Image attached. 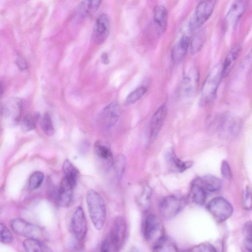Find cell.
Instances as JSON below:
<instances>
[{
  "label": "cell",
  "mask_w": 252,
  "mask_h": 252,
  "mask_svg": "<svg viewBox=\"0 0 252 252\" xmlns=\"http://www.w3.org/2000/svg\"><path fill=\"white\" fill-rule=\"evenodd\" d=\"M86 203L92 222L98 230H101L106 218V210L104 201L95 190L91 189L86 194Z\"/></svg>",
  "instance_id": "1"
},
{
  "label": "cell",
  "mask_w": 252,
  "mask_h": 252,
  "mask_svg": "<svg viewBox=\"0 0 252 252\" xmlns=\"http://www.w3.org/2000/svg\"><path fill=\"white\" fill-rule=\"evenodd\" d=\"M10 226L13 231L19 236L42 242L47 240L46 232L42 227L23 219H12L10 222Z\"/></svg>",
  "instance_id": "2"
},
{
  "label": "cell",
  "mask_w": 252,
  "mask_h": 252,
  "mask_svg": "<svg viewBox=\"0 0 252 252\" xmlns=\"http://www.w3.org/2000/svg\"><path fill=\"white\" fill-rule=\"evenodd\" d=\"M142 230L144 238L153 246L165 236L163 223L155 214H149L146 217Z\"/></svg>",
  "instance_id": "3"
},
{
  "label": "cell",
  "mask_w": 252,
  "mask_h": 252,
  "mask_svg": "<svg viewBox=\"0 0 252 252\" xmlns=\"http://www.w3.org/2000/svg\"><path fill=\"white\" fill-rule=\"evenodd\" d=\"M222 78V65H217L210 71L202 86L201 96L204 102H209L215 97Z\"/></svg>",
  "instance_id": "4"
},
{
  "label": "cell",
  "mask_w": 252,
  "mask_h": 252,
  "mask_svg": "<svg viewBox=\"0 0 252 252\" xmlns=\"http://www.w3.org/2000/svg\"><path fill=\"white\" fill-rule=\"evenodd\" d=\"M126 235V223L125 219L119 217L115 219L110 233L107 237L111 252H118L123 246Z\"/></svg>",
  "instance_id": "5"
},
{
  "label": "cell",
  "mask_w": 252,
  "mask_h": 252,
  "mask_svg": "<svg viewBox=\"0 0 252 252\" xmlns=\"http://www.w3.org/2000/svg\"><path fill=\"white\" fill-rule=\"evenodd\" d=\"M186 204V200L179 195H172L163 198L159 203L158 208L162 217L171 219L178 215Z\"/></svg>",
  "instance_id": "6"
},
{
  "label": "cell",
  "mask_w": 252,
  "mask_h": 252,
  "mask_svg": "<svg viewBox=\"0 0 252 252\" xmlns=\"http://www.w3.org/2000/svg\"><path fill=\"white\" fill-rule=\"evenodd\" d=\"M210 214L218 221L222 222L228 219L233 213V207L225 199L217 197L212 199L207 205Z\"/></svg>",
  "instance_id": "7"
},
{
  "label": "cell",
  "mask_w": 252,
  "mask_h": 252,
  "mask_svg": "<svg viewBox=\"0 0 252 252\" xmlns=\"http://www.w3.org/2000/svg\"><path fill=\"white\" fill-rule=\"evenodd\" d=\"M76 184L64 176L63 177L59 189L51 194V198L57 205L66 207L70 205Z\"/></svg>",
  "instance_id": "8"
},
{
  "label": "cell",
  "mask_w": 252,
  "mask_h": 252,
  "mask_svg": "<svg viewBox=\"0 0 252 252\" xmlns=\"http://www.w3.org/2000/svg\"><path fill=\"white\" fill-rule=\"evenodd\" d=\"M216 3L215 0H204L197 5L189 23L190 30L200 28L207 21L213 13Z\"/></svg>",
  "instance_id": "9"
},
{
  "label": "cell",
  "mask_w": 252,
  "mask_h": 252,
  "mask_svg": "<svg viewBox=\"0 0 252 252\" xmlns=\"http://www.w3.org/2000/svg\"><path fill=\"white\" fill-rule=\"evenodd\" d=\"M71 232L74 239L81 242L84 239L87 229V220L83 209L80 206L74 211L70 221Z\"/></svg>",
  "instance_id": "10"
},
{
  "label": "cell",
  "mask_w": 252,
  "mask_h": 252,
  "mask_svg": "<svg viewBox=\"0 0 252 252\" xmlns=\"http://www.w3.org/2000/svg\"><path fill=\"white\" fill-rule=\"evenodd\" d=\"M110 28V19L105 13L100 14L96 19L93 31V39L97 44L102 43L108 36Z\"/></svg>",
  "instance_id": "11"
},
{
  "label": "cell",
  "mask_w": 252,
  "mask_h": 252,
  "mask_svg": "<svg viewBox=\"0 0 252 252\" xmlns=\"http://www.w3.org/2000/svg\"><path fill=\"white\" fill-rule=\"evenodd\" d=\"M199 73L195 67L188 68L185 72L181 86V92L185 96H191L197 89Z\"/></svg>",
  "instance_id": "12"
},
{
  "label": "cell",
  "mask_w": 252,
  "mask_h": 252,
  "mask_svg": "<svg viewBox=\"0 0 252 252\" xmlns=\"http://www.w3.org/2000/svg\"><path fill=\"white\" fill-rule=\"evenodd\" d=\"M121 114L120 107L118 103L112 102L101 111L100 120L102 125L106 128L114 126L118 121Z\"/></svg>",
  "instance_id": "13"
},
{
  "label": "cell",
  "mask_w": 252,
  "mask_h": 252,
  "mask_svg": "<svg viewBox=\"0 0 252 252\" xmlns=\"http://www.w3.org/2000/svg\"><path fill=\"white\" fill-rule=\"evenodd\" d=\"M167 114L165 105L160 106L152 116L150 130V140L154 141L160 132Z\"/></svg>",
  "instance_id": "14"
},
{
  "label": "cell",
  "mask_w": 252,
  "mask_h": 252,
  "mask_svg": "<svg viewBox=\"0 0 252 252\" xmlns=\"http://www.w3.org/2000/svg\"><path fill=\"white\" fill-rule=\"evenodd\" d=\"M94 150L95 155L107 167L113 165L112 151L108 144L101 141H97L94 144Z\"/></svg>",
  "instance_id": "15"
},
{
  "label": "cell",
  "mask_w": 252,
  "mask_h": 252,
  "mask_svg": "<svg viewBox=\"0 0 252 252\" xmlns=\"http://www.w3.org/2000/svg\"><path fill=\"white\" fill-rule=\"evenodd\" d=\"M247 7V2L244 0L234 1L230 6L225 18L227 26H234L237 23L244 13Z\"/></svg>",
  "instance_id": "16"
},
{
  "label": "cell",
  "mask_w": 252,
  "mask_h": 252,
  "mask_svg": "<svg viewBox=\"0 0 252 252\" xmlns=\"http://www.w3.org/2000/svg\"><path fill=\"white\" fill-rule=\"evenodd\" d=\"M165 159L169 168L174 172H183L191 167L193 164L191 161H184L179 159L173 149L167 152Z\"/></svg>",
  "instance_id": "17"
},
{
  "label": "cell",
  "mask_w": 252,
  "mask_h": 252,
  "mask_svg": "<svg viewBox=\"0 0 252 252\" xmlns=\"http://www.w3.org/2000/svg\"><path fill=\"white\" fill-rule=\"evenodd\" d=\"M241 46L237 44L233 46L229 51L222 65L223 78L227 77L231 72L241 53Z\"/></svg>",
  "instance_id": "18"
},
{
  "label": "cell",
  "mask_w": 252,
  "mask_h": 252,
  "mask_svg": "<svg viewBox=\"0 0 252 252\" xmlns=\"http://www.w3.org/2000/svg\"><path fill=\"white\" fill-rule=\"evenodd\" d=\"M22 110L21 102L19 100H14L3 104L1 108V114L8 118H10L13 123H16L19 120Z\"/></svg>",
  "instance_id": "19"
},
{
  "label": "cell",
  "mask_w": 252,
  "mask_h": 252,
  "mask_svg": "<svg viewBox=\"0 0 252 252\" xmlns=\"http://www.w3.org/2000/svg\"><path fill=\"white\" fill-rule=\"evenodd\" d=\"M189 43V37L185 34L175 44L172 50V58L175 63H179L182 60L186 54Z\"/></svg>",
  "instance_id": "20"
},
{
  "label": "cell",
  "mask_w": 252,
  "mask_h": 252,
  "mask_svg": "<svg viewBox=\"0 0 252 252\" xmlns=\"http://www.w3.org/2000/svg\"><path fill=\"white\" fill-rule=\"evenodd\" d=\"M167 11L163 5L156 6L153 10V20L159 34L163 33L167 23Z\"/></svg>",
  "instance_id": "21"
},
{
  "label": "cell",
  "mask_w": 252,
  "mask_h": 252,
  "mask_svg": "<svg viewBox=\"0 0 252 252\" xmlns=\"http://www.w3.org/2000/svg\"><path fill=\"white\" fill-rule=\"evenodd\" d=\"M206 190L195 180L191 184L189 194L192 202L199 205H203L206 199Z\"/></svg>",
  "instance_id": "22"
},
{
  "label": "cell",
  "mask_w": 252,
  "mask_h": 252,
  "mask_svg": "<svg viewBox=\"0 0 252 252\" xmlns=\"http://www.w3.org/2000/svg\"><path fill=\"white\" fill-rule=\"evenodd\" d=\"M196 180L206 191H216L220 189L222 187V181L213 175H204Z\"/></svg>",
  "instance_id": "23"
},
{
  "label": "cell",
  "mask_w": 252,
  "mask_h": 252,
  "mask_svg": "<svg viewBox=\"0 0 252 252\" xmlns=\"http://www.w3.org/2000/svg\"><path fill=\"white\" fill-rule=\"evenodd\" d=\"M152 252H178L175 242L170 237L164 236L153 247Z\"/></svg>",
  "instance_id": "24"
},
{
  "label": "cell",
  "mask_w": 252,
  "mask_h": 252,
  "mask_svg": "<svg viewBox=\"0 0 252 252\" xmlns=\"http://www.w3.org/2000/svg\"><path fill=\"white\" fill-rule=\"evenodd\" d=\"M23 245L25 252H52L50 248L37 240L27 239Z\"/></svg>",
  "instance_id": "25"
},
{
  "label": "cell",
  "mask_w": 252,
  "mask_h": 252,
  "mask_svg": "<svg viewBox=\"0 0 252 252\" xmlns=\"http://www.w3.org/2000/svg\"><path fill=\"white\" fill-rule=\"evenodd\" d=\"M101 2L100 0L83 1L79 5V13L83 17L90 15L98 8Z\"/></svg>",
  "instance_id": "26"
},
{
  "label": "cell",
  "mask_w": 252,
  "mask_h": 252,
  "mask_svg": "<svg viewBox=\"0 0 252 252\" xmlns=\"http://www.w3.org/2000/svg\"><path fill=\"white\" fill-rule=\"evenodd\" d=\"M205 32L203 30H200L194 35L190 41V50L192 54L198 52L201 49L205 40Z\"/></svg>",
  "instance_id": "27"
},
{
  "label": "cell",
  "mask_w": 252,
  "mask_h": 252,
  "mask_svg": "<svg viewBox=\"0 0 252 252\" xmlns=\"http://www.w3.org/2000/svg\"><path fill=\"white\" fill-rule=\"evenodd\" d=\"M151 196L152 190L151 189L147 186H145L138 200L139 207L144 213L148 212L149 209Z\"/></svg>",
  "instance_id": "28"
},
{
  "label": "cell",
  "mask_w": 252,
  "mask_h": 252,
  "mask_svg": "<svg viewBox=\"0 0 252 252\" xmlns=\"http://www.w3.org/2000/svg\"><path fill=\"white\" fill-rule=\"evenodd\" d=\"M63 170L64 177L76 183L79 171L69 160L66 159L63 162Z\"/></svg>",
  "instance_id": "29"
},
{
  "label": "cell",
  "mask_w": 252,
  "mask_h": 252,
  "mask_svg": "<svg viewBox=\"0 0 252 252\" xmlns=\"http://www.w3.org/2000/svg\"><path fill=\"white\" fill-rule=\"evenodd\" d=\"M147 89L141 86L129 93L127 96L126 102L128 105L133 104L139 100L146 93Z\"/></svg>",
  "instance_id": "30"
},
{
  "label": "cell",
  "mask_w": 252,
  "mask_h": 252,
  "mask_svg": "<svg viewBox=\"0 0 252 252\" xmlns=\"http://www.w3.org/2000/svg\"><path fill=\"white\" fill-rule=\"evenodd\" d=\"M40 126L46 135L52 136L54 134V126L50 115L48 113H45L41 119Z\"/></svg>",
  "instance_id": "31"
},
{
  "label": "cell",
  "mask_w": 252,
  "mask_h": 252,
  "mask_svg": "<svg viewBox=\"0 0 252 252\" xmlns=\"http://www.w3.org/2000/svg\"><path fill=\"white\" fill-rule=\"evenodd\" d=\"M44 179V174L40 171L33 172L30 177L29 189L31 190L38 189L41 185Z\"/></svg>",
  "instance_id": "32"
},
{
  "label": "cell",
  "mask_w": 252,
  "mask_h": 252,
  "mask_svg": "<svg viewBox=\"0 0 252 252\" xmlns=\"http://www.w3.org/2000/svg\"><path fill=\"white\" fill-rule=\"evenodd\" d=\"M36 127V119L31 114L25 115L21 122V128L24 131H29Z\"/></svg>",
  "instance_id": "33"
},
{
  "label": "cell",
  "mask_w": 252,
  "mask_h": 252,
  "mask_svg": "<svg viewBox=\"0 0 252 252\" xmlns=\"http://www.w3.org/2000/svg\"><path fill=\"white\" fill-rule=\"evenodd\" d=\"M0 240L2 243L8 244L13 242L14 237L7 226L0 223Z\"/></svg>",
  "instance_id": "34"
},
{
  "label": "cell",
  "mask_w": 252,
  "mask_h": 252,
  "mask_svg": "<svg viewBox=\"0 0 252 252\" xmlns=\"http://www.w3.org/2000/svg\"><path fill=\"white\" fill-rule=\"evenodd\" d=\"M117 176L121 178L125 172L126 165V158L124 155H119L114 164Z\"/></svg>",
  "instance_id": "35"
},
{
  "label": "cell",
  "mask_w": 252,
  "mask_h": 252,
  "mask_svg": "<svg viewBox=\"0 0 252 252\" xmlns=\"http://www.w3.org/2000/svg\"><path fill=\"white\" fill-rule=\"evenodd\" d=\"M242 204L245 210L252 209V191L249 187H247L243 191Z\"/></svg>",
  "instance_id": "36"
},
{
  "label": "cell",
  "mask_w": 252,
  "mask_h": 252,
  "mask_svg": "<svg viewBox=\"0 0 252 252\" xmlns=\"http://www.w3.org/2000/svg\"><path fill=\"white\" fill-rule=\"evenodd\" d=\"M189 249L190 252H217L215 248L209 243H203Z\"/></svg>",
  "instance_id": "37"
},
{
  "label": "cell",
  "mask_w": 252,
  "mask_h": 252,
  "mask_svg": "<svg viewBox=\"0 0 252 252\" xmlns=\"http://www.w3.org/2000/svg\"><path fill=\"white\" fill-rule=\"evenodd\" d=\"M221 173L223 177L227 180L232 178V172L228 162L225 160L221 162L220 166Z\"/></svg>",
  "instance_id": "38"
},
{
  "label": "cell",
  "mask_w": 252,
  "mask_h": 252,
  "mask_svg": "<svg viewBox=\"0 0 252 252\" xmlns=\"http://www.w3.org/2000/svg\"><path fill=\"white\" fill-rule=\"evenodd\" d=\"M245 241H252V221H247L244 226Z\"/></svg>",
  "instance_id": "39"
},
{
  "label": "cell",
  "mask_w": 252,
  "mask_h": 252,
  "mask_svg": "<svg viewBox=\"0 0 252 252\" xmlns=\"http://www.w3.org/2000/svg\"><path fill=\"white\" fill-rule=\"evenodd\" d=\"M16 64L21 69H25L27 67L26 62L22 57H19L17 58Z\"/></svg>",
  "instance_id": "40"
},
{
  "label": "cell",
  "mask_w": 252,
  "mask_h": 252,
  "mask_svg": "<svg viewBox=\"0 0 252 252\" xmlns=\"http://www.w3.org/2000/svg\"><path fill=\"white\" fill-rule=\"evenodd\" d=\"M246 64L249 66V68H252V46L246 58Z\"/></svg>",
  "instance_id": "41"
},
{
  "label": "cell",
  "mask_w": 252,
  "mask_h": 252,
  "mask_svg": "<svg viewBox=\"0 0 252 252\" xmlns=\"http://www.w3.org/2000/svg\"><path fill=\"white\" fill-rule=\"evenodd\" d=\"M101 60L103 64H108L109 63V59L108 54L105 52L102 53L101 56Z\"/></svg>",
  "instance_id": "42"
},
{
  "label": "cell",
  "mask_w": 252,
  "mask_h": 252,
  "mask_svg": "<svg viewBox=\"0 0 252 252\" xmlns=\"http://www.w3.org/2000/svg\"><path fill=\"white\" fill-rule=\"evenodd\" d=\"M245 246L249 252H252V241H245Z\"/></svg>",
  "instance_id": "43"
},
{
  "label": "cell",
  "mask_w": 252,
  "mask_h": 252,
  "mask_svg": "<svg viewBox=\"0 0 252 252\" xmlns=\"http://www.w3.org/2000/svg\"><path fill=\"white\" fill-rule=\"evenodd\" d=\"M80 243H78L75 246V248H73V250L71 252H82V251L80 248Z\"/></svg>",
  "instance_id": "44"
},
{
  "label": "cell",
  "mask_w": 252,
  "mask_h": 252,
  "mask_svg": "<svg viewBox=\"0 0 252 252\" xmlns=\"http://www.w3.org/2000/svg\"><path fill=\"white\" fill-rule=\"evenodd\" d=\"M91 252H102L101 251L100 246H99L97 248L94 249Z\"/></svg>",
  "instance_id": "45"
},
{
  "label": "cell",
  "mask_w": 252,
  "mask_h": 252,
  "mask_svg": "<svg viewBox=\"0 0 252 252\" xmlns=\"http://www.w3.org/2000/svg\"><path fill=\"white\" fill-rule=\"evenodd\" d=\"M129 252H139V251L136 249H132Z\"/></svg>",
  "instance_id": "46"
},
{
  "label": "cell",
  "mask_w": 252,
  "mask_h": 252,
  "mask_svg": "<svg viewBox=\"0 0 252 252\" xmlns=\"http://www.w3.org/2000/svg\"><path fill=\"white\" fill-rule=\"evenodd\" d=\"M182 252H190L189 249H186L182 251Z\"/></svg>",
  "instance_id": "47"
}]
</instances>
